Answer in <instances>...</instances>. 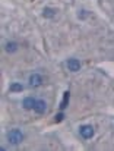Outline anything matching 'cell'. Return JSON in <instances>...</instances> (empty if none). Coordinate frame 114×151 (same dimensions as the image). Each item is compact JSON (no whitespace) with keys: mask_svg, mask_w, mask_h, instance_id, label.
<instances>
[{"mask_svg":"<svg viewBox=\"0 0 114 151\" xmlns=\"http://www.w3.org/2000/svg\"><path fill=\"white\" fill-rule=\"evenodd\" d=\"M7 141L12 145H19L24 141V132L21 129H12L7 132Z\"/></svg>","mask_w":114,"mask_h":151,"instance_id":"6da1fadb","label":"cell"},{"mask_svg":"<svg viewBox=\"0 0 114 151\" xmlns=\"http://www.w3.org/2000/svg\"><path fill=\"white\" fill-rule=\"evenodd\" d=\"M79 134L82 135V138L85 139H91L94 137V128L91 125H83L79 128Z\"/></svg>","mask_w":114,"mask_h":151,"instance_id":"7a4b0ae2","label":"cell"},{"mask_svg":"<svg viewBox=\"0 0 114 151\" xmlns=\"http://www.w3.org/2000/svg\"><path fill=\"white\" fill-rule=\"evenodd\" d=\"M28 81H29V85L31 87H40L43 84V76L40 73H32Z\"/></svg>","mask_w":114,"mask_h":151,"instance_id":"3957f363","label":"cell"},{"mask_svg":"<svg viewBox=\"0 0 114 151\" xmlns=\"http://www.w3.org/2000/svg\"><path fill=\"white\" fill-rule=\"evenodd\" d=\"M67 69L70 72H78L81 69V62L78 59H69L67 60Z\"/></svg>","mask_w":114,"mask_h":151,"instance_id":"277c9868","label":"cell"},{"mask_svg":"<svg viewBox=\"0 0 114 151\" xmlns=\"http://www.w3.org/2000/svg\"><path fill=\"white\" fill-rule=\"evenodd\" d=\"M34 110H35L38 114L46 113V110H47V104H46V101L44 100H37L35 106H34Z\"/></svg>","mask_w":114,"mask_h":151,"instance_id":"5b68a950","label":"cell"},{"mask_svg":"<svg viewBox=\"0 0 114 151\" xmlns=\"http://www.w3.org/2000/svg\"><path fill=\"white\" fill-rule=\"evenodd\" d=\"M35 103H37V100H35L34 97H25V99H24V101H22V106H24V109L31 110V109H34Z\"/></svg>","mask_w":114,"mask_h":151,"instance_id":"8992f818","label":"cell"},{"mask_svg":"<svg viewBox=\"0 0 114 151\" xmlns=\"http://www.w3.org/2000/svg\"><path fill=\"white\" fill-rule=\"evenodd\" d=\"M9 91L10 93H21V91H24V85L19 84V82H13V84H10Z\"/></svg>","mask_w":114,"mask_h":151,"instance_id":"52a82bcc","label":"cell"},{"mask_svg":"<svg viewBox=\"0 0 114 151\" xmlns=\"http://www.w3.org/2000/svg\"><path fill=\"white\" fill-rule=\"evenodd\" d=\"M19 49V46H18V43H13V41H10V43H6V46H4V50L7 51V53H15V51Z\"/></svg>","mask_w":114,"mask_h":151,"instance_id":"ba28073f","label":"cell"},{"mask_svg":"<svg viewBox=\"0 0 114 151\" xmlns=\"http://www.w3.org/2000/svg\"><path fill=\"white\" fill-rule=\"evenodd\" d=\"M69 97H70V93L66 91V93L63 94V100L60 103V110H64V109H66V106L69 104Z\"/></svg>","mask_w":114,"mask_h":151,"instance_id":"9c48e42d","label":"cell"},{"mask_svg":"<svg viewBox=\"0 0 114 151\" xmlns=\"http://www.w3.org/2000/svg\"><path fill=\"white\" fill-rule=\"evenodd\" d=\"M56 9H51V7H44V10H43V16H46V18H53L54 15H56Z\"/></svg>","mask_w":114,"mask_h":151,"instance_id":"30bf717a","label":"cell"},{"mask_svg":"<svg viewBox=\"0 0 114 151\" xmlns=\"http://www.w3.org/2000/svg\"><path fill=\"white\" fill-rule=\"evenodd\" d=\"M63 119H64V114H63V113H58V114L56 116V122L57 123H58V122H61Z\"/></svg>","mask_w":114,"mask_h":151,"instance_id":"8fae6325","label":"cell"}]
</instances>
